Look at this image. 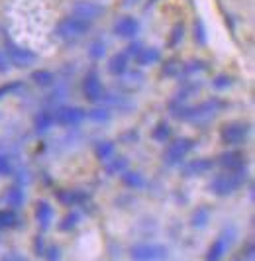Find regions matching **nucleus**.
<instances>
[{"instance_id":"nucleus-1","label":"nucleus","mask_w":255,"mask_h":261,"mask_svg":"<svg viewBox=\"0 0 255 261\" xmlns=\"http://www.w3.org/2000/svg\"><path fill=\"white\" fill-rule=\"evenodd\" d=\"M247 181V171L245 167L242 169H226L224 173L216 175L210 183V191L218 196H228L232 193H236L243 183Z\"/></svg>"},{"instance_id":"nucleus-2","label":"nucleus","mask_w":255,"mask_h":261,"mask_svg":"<svg viewBox=\"0 0 255 261\" xmlns=\"http://www.w3.org/2000/svg\"><path fill=\"white\" fill-rule=\"evenodd\" d=\"M222 108V102L218 98H210V100H204L198 106H192V108H178V110H173V116L181 118V120H189V122H204L208 118H212L218 110Z\"/></svg>"},{"instance_id":"nucleus-3","label":"nucleus","mask_w":255,"mask_h":261,"mask_svg":"<svg viewBox=\"0 0 255 261\" xmlns=\"http://www.w3.org/2000/svg\"><path fill=\"white\" fill-rule=\"evenodd\" d=\"M134 261H165L169 251L161 244H138L130 251Z\"/></svg>"},{"instance_id":"nucleus-4","label":"nucleus","mask_w":255,"mask_h":261,"mask_svg":"<svg viewBox=\"0 0 255 261\" xmlns=\"http://www.w3.org/2000/svg\"><path fill=\"white\" fill-rule=\"evenodd\" d=\"M90 24L81 20V18H75V16H67L63 18L59 24H57V36L63 39H76L81 36H85L89 32Z\"/></svg>"},{"instance_id":"nucleus-5","label":"nucleus","mask_w":255,"mask_h":261,"mask_svg":"<svg viewBox=\"0 0 255 261\" xmlns=\"http://www.w3.org/2000/svg\"><path fill=\"white\" fill-rule=\"evenodd\" d=\"M234 240H236V230L234 228H230L226 232H222V234L216 238V242L210 246L208 249V253H206V261H220L226 253H228V249L232 248V244H234Z\"/></svg>"},{"instance_id":"nucleus-6","label":"nucleus","mask_w":255,"mask_h":261,"mask_svg":"<svg viewBox=\"0 0 255 261\" xmlns=\"http://www.w3.org/2000/svg\"><path fill=\"white\" fill-rule=\"evenodd\" d=\"M247 134H249V126L247 124H242V122H232V124H226L220 136H222V142L224 144H243L247 140Z\"/></svg>"},{"instance_id":"nucleus-7","label":"nucleus","mask_w":255,"mask_h":261,"mask_svg":"<svg viewBox=\"0 0 255 261\" xmlns=\"http://www.w3.org/2000/svg\"><path fill=\"white\" fill-rule=\"evenodd\" d=\"M85 118H87L85 110L75 108V106H63V108H57V110L53 112V120H55L57 124H61V126H76V124H81Z\"/></svg>"},{"instance_id":"nucleus-8","label":"nucleus","mask_w":255,"mask_h":261,"mask_svg":"<svg viewBox=\"0 0 255 261\" xmlns=\"http://www.w3.org/2000/svg\"><path fill=\"white\" fill-rule=\"evenodd\" d=\"M6 55L10 59V63H14L16 67H30L32 63H36V53L26 49V47H20L16 43H8L6 45Z\"/></svg>"},{"instance_id":"nucleus-9","label":"nucleus","mask_w":255,"mask_h":261,"mask_svg":"<svg viewBox=\"0 0 255 261\" xmlns=\"http://www.w3.org/2000/svg\"><path fill=\"white\" fill-rule=\"evenodd\" d=\"M192 145L194 144H192L191 140H187V138H181V140H177V142H173V144L167 147L165 163L167 165H177V163H181L183 157L192 149Z\"/></svg>"},{"instance_id":"nucleus-10","label":"nucleus","mask_w":255,"mask_h":261,"mask_svg":"<svg viewBox=\"0 0 255 261\" xmlns=\"http://www.w3.org/2000/svg\"><path fill=\"white\" fill-rule=\"evenodd\" d=\"M100 14H102V6L94 4V2H89V0H81V2H76L75 6H73V16L85 20V22H89V24L92 20H96Z\"/></svg>"},{"instance_id":"nucleus-11","label":"nucleus","mask_w":255,"mask_h":261,"mask_svg":"<svg viewBox=\"0 0 255 261\" xmlns=\"http://www.w3.org/2000/svg\"><path fill=\"white\" fill-rule=\"evenodd\" d=\"M83 91H85L87 100H90V102H100L102 96H104L100 81H98V77H96L94 73H90L89 77L85 79V83H83Z\"/></svg>"},{"instance_id":"nucleus-12","label":"nucleus","mask_w":255,"mask_h":261,"mask_svg":"<svg viewBox=\"0 0 255 261\" xmlns=\"http://www.w3.org/2000/svg\"><path fill=\"white\" fill-rule=\"evenodd\" d=\"M138 22L132 18V16H122V18H118L114 24V32L116 36H120V38H134L136 34H138Z\"/></svg>"},{"instance_id":"nucleus-13","label":"nucleus","mask_w":255,"mask_h":261,"mask_svg":"<svg viewBox=\"0 0 255 261\" xmlns=\"http://www.w3.org/2000/svg\"><path fill=\"white\" fill-rule=\"evenodd\" d=\"M220 165L226 167V169H242L245 167V159L240 151H230V153H224L220 155Z\"/></svg>"},{"instance_id":"nucleus-14","label":"nucleus","mask_w":255,"mask_h":261,"mask_svg":"<svg viewBox=\"0 0 255 261\" xmlns=\"http://www.w3.org/2000/svg\"><path fill=\"white\" fill-rule=\"evenodd\" d=\"M36 218H38L41 230H47L51 226V220H53V208H51V204H47L45 200H41L38 204V208H36Z\"/></svg>"},{"instance_id":"nucleus-15","label":"nucleus","mask_w":255,"mask_h":261,"mask_svg":"<svg viewBox=\"0 0 255 261\" xmlns=\"http://www.w3.org/2000/svg\"><path fill=\"white\" fill-rule=\"evenodd\" d=\"M212 165L214 163L210 159H196V161H192V163L187 165L185 173L187 175H202V173H208V171L212 169Z\"/></svg>"},{"instance_id":"nucleus-16","label":"nucleus","mask_w":255,"mask_h":261,"mask_svg":"<svg viewBox=\"0 0 255 261\" xmlns=\"http://www.w3.org/2000/svg\"><path fill=\"white\" fill-rule=\"evenodd\" d=\"M126 69H128V57L124 53L114 55V57L110 59V63H108V71H110L112 75H124Z\"/></svg>"},{"instance_id":"nucleus-17","label":"nucleus","mask_w":255,"mask_h":261,"mask_svg":"<svg viewBox=\"0 0 255 261\" xmlns=\"http://www.w3.org/2000/svg\"><path fill=\"white\" fill-rule=\"evenodd\" d=\"M53 124H55V120H53V112L43 110V112H39L38 116H36V132H38V134H45Z\"/></svg>"},{"instance_id":"nucleus-18","label":"nucleus","mask_w":255,"mask_h":261,"mask_svg":"<svg viewBox=\"0 0 255 261\" xmlns=\"http://www.w3.org/2000/svg\"><path fill=\"white\" fill-rule=\"evenodd\" d=\"M122 181L128 185V187H132V189H143L145 187V179L141 177V173L138 171H124L122 173Z\"/></svg>"},{"instance_id":"nucleus-19","label":"nucleus","mask_w":255,"mask_h":261,"mask_svg":"<svg viewBox=\"0 0 255 261\" xmlns=\"http://www.w3.org/2000/svg\"><path fill=\"white\" fill-rule=\"evenodd\" d=\"M159 57H161L159 49H155V47H143L140 51V55H138V61H140V65H153V63L159 61Z\"/></svg>"},{"instance_id":"nucleus-20","label":"nucleus","mask_w":255,"mask_h":261,"mask_svg":"<svg viewBox=\"0 0 255 261\" xmlns=\"http://www.w3.org/2000/svg\"><path fill=\"white\" fill-rule=\"evenodd\" d=\"M94 151H96V157L100 161H110L116 153V145L112 142H100V144H96Z\"/></svg>"},{"instance_id":"nucleus-21","label":"nucleus","mask_w":255,"mask_h":261,"mask_svg":"<svg viewBox=\"0 0 255 261\" xmlns=\"http://www.w3.org/2000/svg\"><path fill=\"white\" fill-rule=\"evenodd\" d=\"M6 202H8L12 208H20V206H24V191H22L20 187H12V189H8V193H6Z\"/></svg>"},{"instance_id":"nucleus-22","label":"nucleus","mask_w":255,"mask_h":261,"mask_svg":"<svg viewBox=\"0 0 255 261\" xmlns=\"http://www.w3.org/2000/svg\"><path fill=\"white\" fill-rule=\"evenodd\" d=\"M208 218H210V210L206 208V206H200L192 214V226L194 228H204L208 224Z\"/></svg>"},{"instance_id":"nucleus-23","label":"nucleus","mask_w":255,"mask_h":261,"mask_svg":"<svg viewBox=\"0 0 255 261\" xmlns=\"http://www.w3.org/2000/svg\"><path fill=\"white\" fill-rule=\"evenodd\" d=\"M128 169V159L124 157H112V163H108L106 171L110 175H118V173H124Z\"/></svg>"},{"instance_id":"nucleus-24","label":"nucleus","mask_w":255,"mask_h":261,"mask_svg":"<svg viewBox=\"0 0 255 261\" xmlns=\"http://www.w3.org/2000/svg\"><path fill=\"white\" fill-rule=\"evenodd\" d=\"M32 79H34V83H38L39 87H47V85H51L53 83V75H51L49 71H36L34 75H32Z\"/></svg>"},{"instance_id":"nucleus-25","label":"nucleus","mask_w":255,"mask_h":261,"mask_svg":"<svg viewBox=\"0 0 255 261\" xmlns=\"http://www.w3.org/2000/svg\"><path fill=\"white\" fill-rule=\"evenodd\" d=\"M79 222H81V214H76V212H71V214H67V216H65V220L59 224V228H61L63 232H67V230H73V228H75Z\"/></svg>"},{"instance_id":"nucleus-26","label":"nucleus","mask_w":255,"mask_h":261,"mask_svg":"<svg viewBox=\"0 0 255 261\" xmlns=\"http://www.w3.org/2000/svg\"><path fill=\"white\" fill-rule=\"evenodd\" d=\"M57 196H59V200H61L63 204H79V202L85 198L83 193H71V191H69V193H59Z\"/></svg>"},{"instance_id":"nucleus-27","label":"nucleus","mask_w":255,"mask_h":261,"mask_svg":"<svg viewBox=\"0 0 255 261\" xmlns=\"http://www.w3.org/2000/svg\"><path fill=\"white\" fill-rule=\"evenodd\" d=\"M14 224H16V214L12 210H0V230L10 228Z\"/></svg>"},{"instance_id":"nucleus-28","label":"nucleus","mask_w":255,"mask_h":261,"mask_svg":"<svg viewBox=\"0 0 255 261\" xmlns=\"http://www.w3.org/2000/svg\"><path fill=\"white\" fill-rule=\"evenodd\" d=\"M169 134H171V128L167 126L165 122H161V124L153 130V140H155V142H165L167 138H169Z\"/></svg>"},{"instance_id":"nucleus-29","label":"nucleus","mask_w":255,"mask_h":261,"mask_svg":"<svg viewBox=\"0 0 255 261\" xmlns=\"http://www.w3.org/2000/svg\"><path fill=\"white\" fill-rule=\"evenodd\" d=\"M89 118L94 122H106L110 118V110L108 108H94L89 112Z\"/></svg>"},{"instance_id":"nucleus-30","label":"nucleus","mask_w":255,"mask_h":261,"mask_svg":"<svg viewBox=\"0 0 255 261\" xmlns=\"http://www.w3.org/2000/svg\"><path fill=\"white\" fill-rule=\"evenodd\" d=\"M43 257H45L47 261H61V251H59L57 246H51V248L45 249Z\"/></svg>"},{"instance_id":"nucleus-31","label":"nucleus","mask_w":255,"mask_h":261,"mask_svg":"<svg viewBox=\"0 0 255 261\" xmlns=\"http://www.w3.org/2000/svg\"><path fill=\"white\" fill-rule=\"evenodd\" d=\"M0 175H12V165L8 161V157L0 155Z\"/></svg>"},{"instance_id":"nucleus-32","label":"nucleus","mask_w":255,"mask_h":261,"mask_svg":"<svg viewBox=\"0 0 255 261\" xmlns=\"http://www.w3.org/2000/svg\"><path fill=\"white\" fill-rule=\"evenodd\" d=\"M0 261H28V259H26L22 253H18V251H8V253H4L0 257Z\"/></svg>"},{"instance_id":"nucleus-33","label":"nucleus","mask_w":255,"mask_h":261,"mask_svg":"<svg viewBox=\"0 0 255 261\" xmlns=\"http://www.w3.org/2000/svg\"><path fill=\"white\" fill-rule=\"evenodd\" d=\"M8 69H10V59H8V55L0 49V73H8Z\"/></svg>"},{"instance_id":"nucleus-34","label":"nucleus","mask_w":255,"mask_h":261,"mask_svg":"<svg viewBox=\"0 0 255 261\" xmlns=\"http://www.w3.org/2000/svg\"><path fill=\"white\" fill-rule=\"evenodd\" d=\"M181 39H183V26H175L173 36H171V45H177Z\"/></svg>"},{"instance_id":"nucleus-35","label":"nucleus","mask_w":255,"mask_h":261,"mask_svg":"<svg viewBox=\"0 0 255 261\" xmlns=\"http://www.w3.org/2000/svg\"><path fill=\"white\" fill-rule=\"evenodd\" d=\"M34 246H36V255H41V257H43V253H45V244H43V240H41V238H36Z\"/></svg>"},{"instance_id":"nucleus-36","label":"nucleus","mask_w":255,"mask_h":261,"mask_svg":"<svg viewBox=\"0 0 255 261\" xmlns=\"http://www.w3.org/2000/svg\"><path fill=\"white\" fill-rule=\"evenodd\" d=\"M141 49H143V47H141L140 43H130V45H128V55H134V57H138Z\"/></svg>"},{"instance_id":"nucleus-37","label":"nucleus","mask_w":255,"mask_h":261,"mask_svg":"<svg viewBox=\"0 0 255 261\" xmlns=\"http://www.w3.org/2000/svg\"><path fill=\"white\" fill-rule=\"evenodd\" d=\"M90 55H92V57H102V55H104V45L94 43V45H92V49H90Z\"/></svg>"},{"instance_id":"nucleus-38","label":"nucleus","mask_w":255,"mask_h":261,"mask_svg":"<svg viewBox=\"0 0 255 261\" xmlns=\"http://www.w3.org/2000/svg\"><path fill=\"white\" fill-rule=\"evenodd\" d=\"M177 69H178L177 61H169V65L165 67V71H163V73H165V75H175V73H177Z\"/></svg>"},{"instance_id":"nucleus-39","label":"nucleus","mask_w":255,"mask_h":261,"mask_svg":"<svg viewBox=\"0 0 255 261\" xmlns=\"http://www.w3.org/2000/svg\"><path fill=\"white\" fill-rule=\"evenodd\" d=\"M228 85H230L228 77H218L216 81H214V87H218V89H224V87H228Z\"/></svg>"},{"instance_id":"nucleus-40","label":"nucleus","mask_w":255,"mask_h":261,"mask_svg":"<svg viewBox=\"0 0 255 261\" xmlns=\"http://www.w3.org/2000/svg\"><path fill=\"white\" fill-rule=\"evenodd\" d=\"M14 89H18V85H12V87H2L0 89V98L6 94V92H10V91H14Z\"/></svg>"},{"instance_id":"nucleus-41","label":"nucleus","mask_w":255,"mask_h":261,"mask_svg":"<svg viewBox=\"0 0 255 261\" xmlns=\"http://www.w3.org/2000/svg\"><path fill=\"white\" fill-rule=\"evenodd\" d=\"M138 2H140V0H122V6H134V4H138Z\"/></svg>"},{"instance_id":"nucleus-42","label":"nucleus","mask_w":255,"mask_h":261,"mask_svg":"<svg viewBox=\"0 0 255 261\" xmlns=\"http://www.w3.org/2000/svg\"><path fill=\"white\" fill-rule=\"evenodd\" d=\"M245 255H247V259H249V261L253 259V246H249V248H247V251H245Z\"/></svg>"},{"instance_id":"nucleus-43","label":"nucleus","mask_w":255,"mask_h":261,"mask_svg":"<svg viewBox=\"0 0 255 261\" xmlns=\"http://www.w3.org/2000/svg\"><path fill=\"white\" fill-rule=\"evenodd\" d=\"M198 39H200V41H204V34H202V26H200V24H198Z\"/></svg>"}]
</instances>
